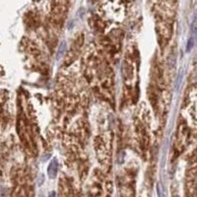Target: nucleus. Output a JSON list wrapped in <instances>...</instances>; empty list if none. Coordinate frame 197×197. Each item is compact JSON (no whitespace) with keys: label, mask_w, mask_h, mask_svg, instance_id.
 <instances>
[{"label":"nucleus","mask_w":197,"mask_h":197,"mask_svg":"<svg viewBox=\"0 0 197 197\" xmlns=\"http://www.w3.org/2000/svg\"><path fill=\"white\" fill-rule=\"evenodd\" d=\"M182 81V70H179V72L178 74V77H177V82H175V90H177V91L179 89Z\"/></svg>","instance_id":"3"},{"label":"nucleus","mask_w":197,"mask_h":197,"mask_svg":"<svg viewBox=\"0 0 197 197\" xmlns=\"http://www.w3.org/2000/svg\"><path fill=\"white\" fill-rule=\"evenodd\" d=\"M66 49V42L65 41H62L60 45H59V49H58V53H57V58L59 59V58L63 55V53L65 52Z\"/></svg>","instance_id":"2"},{"label":"nucleus","mask_w":197,"mask_h":197,"mask_svg":"<svg viewBox=\"0 0 197 197\" xmlns=\"http://www.w3.org/2000/svg\"><path fill=\"white\" fill-rule=\"evenodd\" d=\"M195 26H196V19L194 18V19H193V22H192V25H191V27H192V33H193V34L195 33V31H196Z\"/></svg>","instance_id":"5"},{"label":"nucleus","mask_w":197,"mask_h":197,"mask_svg":"<svg viewBox=\"0 0 197 197\" xmlns=\"http://www.w3.org/2000/svg\"><path fill=\"white\" fill-rule=\"evenodd\" d=\"M57 169H58V163L57 160H52L51 163L49 164V168H47V173H49V178H54L55 175L57 173Z\"/></svg>","instance_id":"1"},{"label":"nucleus","mask_w":197,"mask_h":197,"mask_svg":"<svg viewBox=\"0 0 197 197\" xmlns=\"http://www.w3.org/2000/svg\"><path fill=\"white\" fill-rule=\"evenodd\" d=\"M193 45H194V40L192 38H190L187 41V45H186V52H189L191 49H192Z\"/></svg>","instance_id":"4"}]
</instances>
